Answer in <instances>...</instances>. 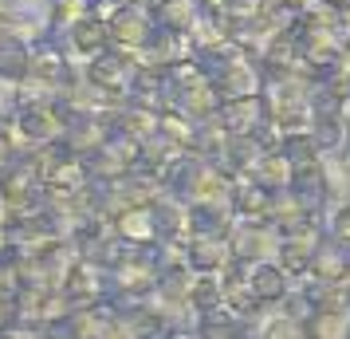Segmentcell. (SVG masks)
Wrapping results in <instances>:
<instances>
[{"instance_id":"6da1fadb","label":"cell","mask_w":350,"mask_h":339,"mask_svg":"<svg viewBox=\"0 0 350 339\" xmlns=\"http://www.w3.org/2000/svg\"><path fill=\"white\" fill-rule=\"evenodd\" d=\"M221 127L232 134V138H256L260 130L271 123V103L268 95H248V99H228L221 103Z\"/></svg>"},{"instance_id":"7a4b0ae2","label":"cell","mask_w":350,"mask_h":339,"mask_svg":"<svg viewBox=\"0 0 350 339\" xmlns=\"http://www.w3.org/2000/svg\"><path fill=\"white\" fill-rule=\"evenodd\" d=\"M228 244H232V260L237 264H260V260H275L280 233L268 221H244Z\"/></svg>"},{"instance_id":"3957f363","label":"cell","mask_w":350,"mask_h":339,"mask_svg":"<svg viewBox=\"0 0 350 339\" xmlns=\"http://www.w3.org/2000/svg\"><path fill=\"white\" fill-rule=\"evenodd\" d=\"M217 95L228 99H248V95H264V75L248 55H228V64L217 71Z\"/></svg>"},{"instance_id":"277c9868","label":"cell","mask_w":350,"mask_h":339,"mask_svg":"<svg viewBox=\"0 0 350 339\" xmlns=\"http://www.w3.org/2000/svg\"><path fill=\"white\" fill-rule=\"evenodd\" d=\"M295 288V280L275 264V260H260V264H248V292L260 307L284 304L287 292Z\"/></svg>"},{"instance_id":"5b68a950","label":"cell","mask_w":350,"mask_h":339,"mask_svg":"<svg viewBox=\"0 0 350 339\" xmlns=\"http://www.w3.org/2000/svg\"><path fill=\"white\" fill-rule=\"evenodd\" d=\"M311 280L319 284H334V288H347L350 284V249L347 244L331 241V237H323L315 249V257H311Z\"/></svg>"},{"instance_id":"8992f818","label":"cell","mask_w":350,"mask_h":339,"mask_svg":"<svg viewBox=\"0 0 350 339\" xmlns=\"http://www.w3.org/2000/svg\"><path fill=\"white\" fill-rule=\"evenodd\" d=\"M232 210L244 221H268L271 225V213H275V190L260 186L256 178H244L232 186Z\"/></svg>"},{"instance_id":"52a82bcc","label":"cell","mask_w":350,"mask_h":339,"mask_svg":"<svg viewBox=\"0 0 350 339\" xmlns=\"http://www.w3.org/2000/svg\"><path fill=\"white\" fill-rule=\"evenodd\" d=\"M252 178L260 181V186L275 190V194H284V190H291V181H295V162L287 158L284 146L264 150V154L256 158V166H252Z\"/></svg>"},{"instance_id":"ba28073f","label":"cell","mask_w":350,"mask_h":339,"mask_svg":"<svg viewBox=\"0 0 350 339\" xmlns=\"http://www.w3.org/2000/svg\"><path fill=\"white\" fill-rule=\"evenodd\" d=\"M303 339H350V307H315L303 320Z\"/></svg>"},{"instance_id":"9c48e42d","label":"cell","mask_w":350,"mask_h":339,"mask_svg":"<svg viewBox=\"0 0 350 339\" xmlns=\"http://www.w3.org/2000/svg\"><path fill=\"white\" fill-rule=\"evenodd\" d=\"M232 257V244L228 241H221V237H208V241H201L197 244V249H193V264H197V268H217V264H221V260H228Z\"/></svg>"},{"instance_id":"30bf717a","label":"cell","mask_w":350,"mask_h":339,"mask_svg":"<svg viewBox=\"0 0 350 339\" xmlns=\"http://www.w3.org/2000/svg\"><path fill=\"white\" fill-rule=\"evenodd\" d=\"M260 339H303V323L295 320V316H287L284 307H280V312L260 327Z\"/></svg>"},{"instance_id":"8fae6325","label":"cell","mask_w":350,"mask_h":339,"mask_svg":"<svg viewBox=\"0 0 350 339\" xmlns=\"http://www.w3.org/2000/svg\"><path fill=\"white\" fill-rule=\"evenodd\" d=\"M327 237L350 249V201L331 205V217H327Z\"/></svg>"},{"instance_id":"7c38bea8","label":"cell","mask_w":350,"mask_h":339,"mask_svg":"<svg viewBox=\"0 0 350 339\" xmlns=\"http://www.w3.org/2000/svg\"><path fill=\"white\" fill-rule=\"evenodd\" d=\"M323 0H280V8H284L287 16H307V12H315Z\"/></svg>"},{"instance_id":"4fadbf2b","label":"cell","mask_w":350,"mask_h":339,"mask_svg":"<svg viewBox=\"0 0 350 339\" xmlns=\"http://www.w3.org/2000/svg\"><path fill=\"white\" fill-rule=\"evenodd\" d=\"M323 4H327V8H334V12H342V16L350 12V0H323Z\"/></svg>"},{"instance_id":"5bb4252c","label":"cell","mask_w":350,"mask_h":339,"mask_svg":"<svg viewBox=\"0 0 350 339\" xmlns=\"http://www.w3.org/2000/svg\"><path fill=\"white\" fill-rule=\"evenodd\" d=\"M347 83H350V67H347Z\"/></svg>"},{"instance_id":"9a60e30c","label":"cell","mask_w":350,"mask_h":339,"mask_svg":"<svg viewBox=\"0 0 350 339\" xmlns=\"http://www.w3.org/2000/svg\"><path fill=\"white\" fill-rule=\"evenodd\" d=\"M347 44H350V32H347Z\"/></svg>"}]
</instances>
